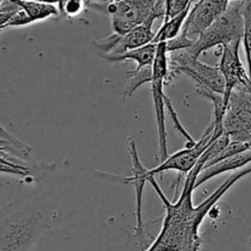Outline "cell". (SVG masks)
I'll return each instance as SVG.
<instances>
[{
    "instance_id": "cell-1",
    "label": "cell",
    "mask_w": 251,
    "mask_h": 251,
    "mask_svg": "<svg viewBox=\"0 0 251 251\" xmlns=\"http://www.w3.org/2000/svg\"><path fill=\"white\" fill-rule=\"evenodd\" d=\"M56 218L39 208L27 207L2 220L0 251H28L46 234Z\"/></svg>"
},
{
    "instance_id": "cell-2",
    "label": "cell",
    "mask_w": 251,
    "mask_h": 251,
    "mask_svg": "<svg viewBox=\"0 0 251 251\" xmlns=\"http://www.w3.org/2000/svg\"><path fill=\"white\" fill-rule=\"evenodd\" d=\"M110 16L114 33L124 34L131 29L166 17V0H120L104 6Z\"/></svg>"
},
{
    "instance_id": "cell-3",
    "label": "cell",
    "mask_w": 251,
    "mask_h": 251,
    "mask_svg": "<svg viewBox=\"0 0 251 251\" xmlns=\"http://www.w3.org/2000/svg\"><path fill=\"white\" fill-rule=\"evenodd\" d=\"M244 37V19L242 12V2L229 5L227 11L207 29L203 32L195 44L188 49L195 58L211 48H221L232 44L242 43Z\"/></svg>"
},
{
    "instance_id": "cell-4",
    "label": "cell",
    "mask_w": 251,
    "mask_h": 251,
    "mask_svg": "<svg viewBox=\"0 0 251 251\" xmlns=\"http://www.w3.org/2000/svg\"><path fill=\"white\" fill-rule=\"evenodd\" d=\"M186 74L198 83V88H205L217 95L225 96L226 81L220 68L203 64L189 50L169 53V82L176 76Z\"/></svg>"
},
{
    "instance_id": "cell-5",
    "label": "cell",
    "mask_w": 251,
    "mask_h": 251,
    "mask_svg": "<svg viewBox=\"0 0 251 251\" xmlns=\"http://www.w3.org/2000/svg\"><path fill=\"white\" fill-rule=\"evenodd\" d=\"M169 83V51L167 49V43H159L156 59L152 66V81L151 93L153 100L154 113H156L157 130H158L159 141V158L161 162L166 161L169 157L168 142H167L166 129V100L167 96L164 93V86Z\"/></svg>"
},
{
    "instance_id": "cell-6",
    "label": "cell",
    "mask_w": 251,
    "mask_h": 251,
    "mask_svg": "<svg viewBox=\"0 0 251 251\" xmlns=\"http://www.w3.org/2000/svg\"><path fill=\"white\" fill-rule=\"evenodd\" d=\"M127 145H129V153L131 157L132 162V176H114V174H107V173H96L97 176L107 178L112 181H117V183L123 184H131L134 185L135 189V199H136V228H135V238H136L137 243L142 250H147L151 245L150 243V238H147L146 229H145V222L142 218V202H144V188L147 183V169L140 161L139 152H137L136 142L132 137H129L127 140Z\"/></svg>"
},
{
    "instance_id": "cell-7",
    "label": "cell",
    "mask_w": 251,
    "mask_h": 251,
    "mask_svg": "<svg viewBox=\"0 0 251 251\" xmlns=\"http://www.w3.org/2000/svg\"><path fill=\"white\" fill-rule=\"evenodd\" d=\"M152 27H153V22H147L131 29L127 33H113L103 39H98V41L95 39L93 46L96 49L104 53L103 56L122 55L126 51L134 50V49L152 43L156 36V32H153Z\"/></svg>"
},
{
    "instance_id": "cell-8",
    "label": "cell",
    "mask_w": 251,
    "mask_h": 251,
    "mask_svg": "<svg viewBox=\"0 0 251 251\" xmlns=\"http://www.w3.org/2000/svg\"><path fill=\"white\" fill-rule=\"evenodd\" d=\"M229 7L228 0H195L181 34L195 41L207 31Z\"/></svg>"
},
{
    "instance_id": "cell-9",
    "label": "cell",
    "mask_w": 251,
    "mask_h": 251,
    "mask_svg": "<svg viewBox=\"0 0 251 251\" xmlns=\"http://www.w3.org/2000/svg\"><path fill=\"white\" fill-rule=\"evenodd\" d=\"M240 44L242 43L223 47L222 53H221V60L220 64H218L221 74H222L226 81V93L223 96L226 112H227L228 102H229V97L232 95L233 90L240 83H247L251 81L249 74L245 70L242 60H240Z\"/></svg>"
},
{
    "instance_id": "cell-10",
    "label": "cell",
    "mask_w": 251,
    "mask_h": 251,
    "mask_svg": "<svg viewBox=\"0 0 251 251\" xmlns=\"http://www.w3.org/2000/svg\"><path fill=\"white\" fill-rule=\"evenodd\" d=\"M251 164V150L249 151L242 152V153L234 154V156L229 157V158H226L223 161L218 162V163L213 164V166L208 167V168L202 169V172L200 173V176H198V180H196L195 188L202 185L206 181L211 180L215 176H221L223 173H227V172H238L240 169L245 168V167L250 166Z\"/></svg>"
},
{
    "instance_id": "cell-11",
    "label": "cell",
    "mask_w": 251,
    "mask_h": 251,
    "mask_svg": "<svg viewBox=\"0 0 251 251\" xmlns=\"http://www.w3.org/2000/svg\"><path fill=\"white\" fill-rule=\"evenodd\" d=\"M225 132L229 135L230 141H251V114L240 110L227 109L223 119Z\"/></svg>"
},
{
    "instance_id": "cell-12",
    "label": "cell",
    "mask_w": 251,
    "mask_h": 251,
    "mask_svg": "<svg viewBox=\"0 0 251 251\" xmlns=\"http://www.w3.org/2000/svg\"><path fill=\"white\" fill-rule=\"evenodd\" d=\"M157 50H158V44L150 43L147 46L141 47V48L126 51L122 55L102 56V59H104L105 61H109V63H123V61L132 60L136 64L135 71H140L145 68H152L153 66Z\"/></svg>"
},
{
    "instance_id": "cell-13",
    "label": "cell",
    "mask_w": 251,
    "mask_h": 251,
    "mask_svg": "<svg viewBox=\"0 0 251 251\" xmlns=\"http://www.w3.org/2000/svg\"><path fill=\"white\" fill-rule=\"evenodd\" d=\"M31 152L32 149L28 145L17 140L16 137L9 134L4 127H1V132H0V157L25 162V163H32Z\"/></svg>"
},
{
    "instance_id": "cell-14",
    "label": "cell",
    "mask_w": 251,
    "mask_h": 251,
    "mask_svg": "<svg viewBox=\"0 0 251 251\" xmlns=\"http://www.w3.org/2000/svg\"><path fill=\"white\" fill-rule=\"evenodd\" d=\"M191 6H193V5H191ZM191 6L188 7L186 10H184V11L180 12L179 15H176V16L172 17V19L164 20L162 26L159 27L158 31L156 32V36H154V39L152 41V43H167V42L172 41V39L180 36L181 32H183L186 19H188L189 16V12H190L191 10Z\"/></svg>"
},
{
    "instance_id": "cell-15",
    "label": "cell",
    "mask_w": 251,
    "mask_h": 251,
    "mask_svg": "<svg viewBox=\"0 0 251 251\" xmlns=\"http://www.w3.org/2000/svg\"><path fill=\"white\" fill-rule=\"evenodd\" d=\"M15 1L22 10L26 11V14L33 22L43 21L49 17H55L60 15L59 7H56V5L37 1H25V0H15Z\"/></svg>"
},
{
    "instance_id": "cell-16",
    "label": "cell",
    "mask_w": 251,
    "mask_h": 251,
    "mask_svg": "<svg viewBox=\"0 0 251 251\" xmlns=\"http://www.w3.org/2000/svg\"><path fill=\"white\" fill-rule=\"evenodd\" d=\"M242 12L244 19V37H243V44H244L245 56L248 63V74L251 80V0H244L242 2Z\"/></svg>"
},
{
    "instance_id": "cell-17",
    "label": "cell",
    "mask_w": 251,
    "mask_h": 251,
    "mask_svg": "<svg viewBox=\"0 0 251 251\" xmlns=\"http://www.w3.org/2000/svg\"><path fill=\"white\" fill-rule=\"evenodd\" d=\"M129 81L125 87L124 96L125 97H131L135 93V91L139 87H141L144 83H151L152 81V68H145L140 71H127Z\"/></svg>"
},
{
    "instance_id": "cell-18",
    "label": "cell",
    "mask_w": 251,
    "mask_h": 251,
    "mask_svg": "<svg viewBox=\"0 0 251 251\" xmlns=\"http://www.w3.org/2000/svg\"><path fill=\"white\" fill-rule=\"evenodd\" d=\"M195 0H166V19H172V17L176 16L180 12H183L184 10H186L188 7H190L194 4Z\"/></svg>"
},
{
    "instance_id": "cell-19",
    "label": "cell",
    "mask_w": 251,
    "mask_h": 251,
    "mask_svg": "<svg viewBox=\"0 0 251 251\" xmlns=\"http://www.w3.org/2000/svg\"><path fill=\"white\" fill-rule=\"evenodd\" d=\"M21 7L15 0H1L0 2V27L5 26L10 19L16 14Z\"/></svg>"
},
{
    "instance_id": "cell-20",
    "label": "cell",
    "mask_w": 251,
    "mask_h": 251,
    "mask_svg": "<svg viewBox=\"0 0 251 251\" xmlns=\"http://www.w3.org/2000/svg\"><path fill=\"white\" fill-rule=\"evenodd\" d=\"M29 24H33V21L29 19V16L26 14L25 10L20 9L19 11H17L16 14L9 20V21H7V24L5 25V26L0 27V28L5 29V28H9V27H24Z\"/></svg>"
},
{
    "instance_id": "cell-21",
    "label": "cell",
    "mask_w": 251,
    "mask_h": 251,
    "mask_svg": "<svg viewBox=\"0 0 251 251\" xmlns=\"http://www.w3.org/2000/svg\"><path fill=\"white\" fill-rule=\"evenodd\" d=\"M25 1H37V2H46V4H58V0H25Z\"/></svg>"
},
{
    "instance_id": "cell-22",
    "label": "cell",
    "mask_w": 251,
    "mask_h": 251,
    "mask_svg": "<svg viewBox=\"0 0 251 251\" xmlns=\"http://www.w3.org/2000/svg\"><path fill=\"white\" fill-rule=\"evenodd\" d=\"M228 1H230V0H228Z\"/></svg>"
}]
</instances>
